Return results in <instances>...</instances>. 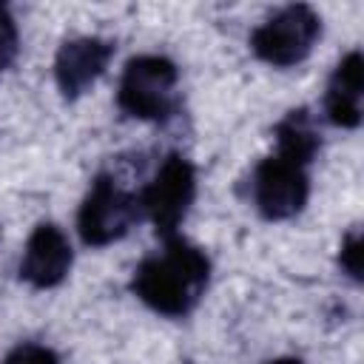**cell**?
Listing matches in <instances>:
<instances>
[{
	"instance_id": "6da1fadb",
	"label": "cell",
	"mask_w": 364,
	"mask_h": 364,
	"mask_svg": "<svg viewBox=\"0 0 364 364\" xmlns=\"http://www.w3.org/2000/svg\"><path fill=\"white\" fill-rule=\"evenodd\" d=\"M208 282H210L208 253L182 236H171L165 239L162 250L145 256L136 264L131 276V290L154 313L168 318H182L199 304V299L208 290Z\"/></svg>"
},
{
	"instance_id": "7a4b0ae2",
	"label": "cell",
	"mask_w": 364,
	"mask_h": 364,
	"mask_svg": "<svg viewBox=\"0 0 364 364\" xmlns=\"http://www.w3.org/2000/svg\"><path fill=\"white\" fill-rule=\"evenodd\" d=\"M176 65L162 54H139L125 63L117 105L125 117L159 122L176 111Z\"/></svg>"
},
{
	"instance_id": "3957f363",
	"label": "cell",
	"mask_w": 364,
	"mask_h": 364,
	"mask_svg": "<svg viewBox=\"0 0 364 364\" xmlns=\"http://www.w3.org/2000/svg\"><path fill=\"white\" fill-rule=\"evenodd\" d=\"M318 34H321V17L310 6L293 3L279 9L262 26L253 28L250 48L262 63L276 68H290L299 65L313 51Z\"/></svg>"
},
{
	"instance_id": "277c9868",
	"label": "cell",
	"mask_w": 364,
	"mask_h": 364,
	"mask_svg": "<svg viewBox=\"0 0 364 364\" xmlns=\"http://www.w3.org/2000/svg\"><path fill=\"white\" fill-rule=\"evenodd\" d=\"M139 216H142L139 196L117 185L114 176L100 173L80 205L77 230L88 247H105L122 239L134 228V222H139Z\"/></svg>"
},
{
	"instance_id": "5b68a950",
	"label": "cell",
	"mask_w": 364,
	"mask_h": 364,
	"mask_svg": "<svg viewBox=\"0 0 364 364\" xmlns=\"http://www.w3.org/2000/svg\"><path fill=\"white\" fill-rule=\"evenodd\" d=\"M196 196V171L182 154H168L154 179L139 196L142 213L151 219L162 239L176 236V228L188 216V208Z\"/></svg>"
},
{
	"instance_id": "8992f818",
	"label": "cell",
	"mask_w": 364,
	"mask_h": 364,
	"mask_svg": "<svg viewBox=\"0 0 364 364\" xmlns=\"http://www.w3.org/2000/svg\"><path fill=\"white\" fill-rule=\"evenodd\" d=\"M250 191H253V205L264 219L270 222L290 219L307 205L310 196L307 165H299L282 154L264 156L253 171Z\"/></svg>"
},
{
	"instance_id": "52a82bcc",
	"label": "cell",
	"mask_w": 364,
	"mask_h": 364,
	"mask_svg": "<svg viewBox=\"0 0 364 364\" xmlns=\"http://www.w3.org/2000/svg\"><path fill=\"white\" fill-rule=\"evenodd\" d=\"M114 57V43L102 37H71L57 48L54 80L65 100L82 97L108 68Z\"/></svg>"
},
{
	"instance_id": "ba28073f",
	"label": "cell",
	"mask_w": 364,
	"mask_h": 364,
	"mask_svg": "<svg viewBox=\"0 0 364 364\" xmlns=\"http://www.w3.org/2000/svg\"><path fill=\"white\" fill-rule=\"evenodd\" d=\"M71 262H74V253H71L68 236L57 225L40 222L23 247L20 279L37 290L57 287L68 276Z\"/></svg>"
},
{
	"instance_id": "9c48e42d",
	"label": "cell",
	"mask_w": 364,
	"mask_h": 364,
	"mask_svg": "<svg viewBox=\"0 0 364 364\" xmlns=\"http://www.w3.org/2000/svg\"><path fill=\"white\" fill-rule=\"evenodd\" d=\"M361 77H364V60L361 51L353 48L341 57V63L333 68L324 91V114L338 128H358L361 122Z\"/></svg>"
},
{
	"instance_id": "30bf717a",
	"label": "cell",
	"mask_w": 364,
	"mask_h": 364,
	"mask_svg": "<svg viewBox=\"0 0 364 364\" xmlns=\"http://www.w3.org/2000/svg\"><path fill=\"white\" fill-rule=\"evenodd\" d=\"M273 136H276V145L282 156L299 162V165H310L318 154V145H321V136H318V128L310 117L307 108H293L287 111L276 128H273Z\"/></svg>"
},
{
	"instance_id": "8fae6325",
	"label": "cell",
	"mask_w": 364,
	"mask_h": 364,
	"mask_svg": "<svg viewBox=\"0 0 364 364\" xmlns=\"http://www.w3.org/2000/svg\"><path fill=\"white\" fill-rule=\"evenodd\" d=\"M364 245H361V230L358 228H353L344 239H341V247H338V264H341V270L358 284L361 282V256H364V250H361Z\"/></svg>"
},
{
	"instance_id": "7c38bea8",
	"label": "cell",
	"mask_w": 364,
	"mask_h": 364,
	"mask_svg": "<svg viewBox=\"0 0 364 364\" xmlns=\"http://www.w3.org/2000/svg\"><path fill=\"white\" fill-rule=\"evenodd\" d=\"M0 364H60L57 353L46 344H34V341H23L14 350L6 353V358Z\"/></svg>"
},
{
	"instance_id": "4fadbf2b",
	"label": "cell",
	"mask_w": 364,
	"mask_h": 364,
	"mask_svg": "<svg viewBox=\"0 0 364 364\" xmlns=\"http://www.w3.org/2000/svg\"><path fill=\"white\" fill-rule=\"evenodd\" d=\"M20 48V34H17V23L9 14V9L0 3V74L14 63Z\"/></svg>"
},
{
	"instance_id": "5bb4252c",
	"label": "cell",
	"mask_w": 364,
	"mask_h": 364,
	"mask_svg": "<svg viewBox=\"0 0 364 364\" xmlns=\"http://www.w3.org/2000/svg\"><path fill=\"white\" fill-rule=\"evenodd\" d=\"M267 364H301V361H299V358H290V355H287V358H276V361H267Z\"/></svg>"
}]
</instances>
